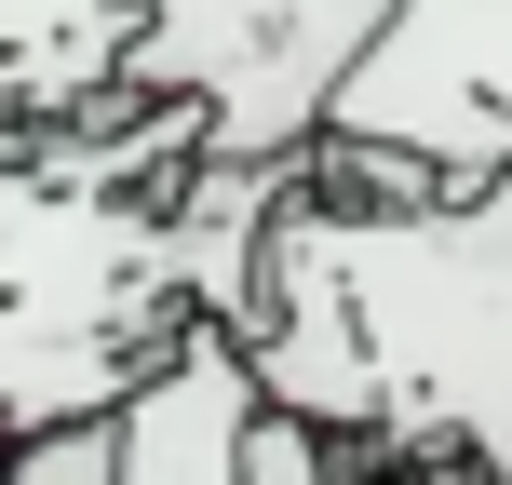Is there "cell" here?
<instances>
[{"mask_svg":"<svg viewBox=\"0 0 512 485\" xmlns=\"http://www.w3.org/2000/svg\"><path fill=\"white\" fill-rule=\"evenodd\" d=\"M297 230L351 297V337L378 364V445L405 459H472L512 485V176L418 189V203H351L310 176Z\"/></svg>","mask_w":512,"mask_h":485,"instance_id":"1","label":"cell"},{"mask_svg":"<svg viewBox=\"0 0 512 485\" xmlns=\"http://www.w3.org/2000/svg\"><path fill=\"white\" fill-rule=\"evenodd\" d=\"M135 95H189L216 162H297L324 149L337 81L378 54L391 0H122Z\"/></svg>","mask_w":512,"mask_h":485,"instance_id":"2","label":"cell"},{"mask_svg":"<svg viewBox=\"0 0 512 485\" xmlns=\"http://www.w3.org/2000/svg\"><path fill=\"white\" fill-rule=\"evenodd\" d=\"M364 149L432 162L445 189L512 176V0H391L378 54L337 81V122Z\"/></svg>","mask_w":512,"mask_h":485,"instance_id":"3","label":"cell"},{"mask_svg":"<svg viewBox=\"0 0 512 485\" xmlns=\"http://www.w3.org/2000/svg\"><path fill=\"white\" fill-rule=\"evenodd\" d=\"M243 418H256V364L230 324H189L149 364V391L122 405V485H243Z\"/></svg>","mask_w":512,"mask_h":485,"instance_id":"4","label":"cell"},{"mask_svg":"<svg viewBox=\"0 0 512 485\" xmlns=\"http://www.w3.org/2000/svg\"><path fill=\"white\" fill-rule=\"evenodd\" d=\"M14 485H122V405L108 418H54V432H14Z\"/></svg>","mask_w":512,"mask_h":485,"instance_id":"5","label":"cell"},{"mask_svg":"<svg viewBox=\"0 0 512 485\" xmlns=\"http://www.w3.org/2000/svg\"><path fill=\"white\" fill-rule=\"evenodd\" d=\"M324 418H297V405H270L256 391V418H243V485H324Z\"/></svg>","mask_w":512,"mask_h":485,"instance_id":"6","label":"cell"},{"mask_svg":"<svg viewBox=\"0 0 512 485\" xmlns=\"http://www.w3.org/2000/svg\"><path fill=\"white\" fill-rule=\"evenodd\" d=\"M418 485H486V472H472V459H445V472H418Z\"/></svg>","mask_w":512,"mask_h":485,"instance_id":"7","label":"cell"},{"mask_svg":"<svg viewBox=\"0 0 512 485\" xmlns=\"http://www.w3.org/2000/svg\"><path fill=\"white\" fill-rule=\"evenodd\" d=\"M0 485H14V432H0Z\"/></svg>","mask_w":512,"mask_h":485,"instance_id":"8","label":"cell"}]
</instances>
